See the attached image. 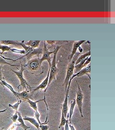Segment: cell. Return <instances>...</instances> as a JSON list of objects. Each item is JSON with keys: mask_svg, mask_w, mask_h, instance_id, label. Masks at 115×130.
<instances>
[{"mask_svg": "<svg viewBox=\"0 0 115 130\" xmlns=\"http://www.w3.org/2000/svg\"><path fill=\"white\" fill-rule=\"evenodd\" d=\"M79 50V51H80V53H82V52H83V49L82 48V47L81 46L79 47L78 48Z\"/></svg>", "mask_w": 115, "mask_h": 130, "instance_id": "cell-33", "label": "cell"}, {"mask_svg": "<svg viewBox=\"0 0 115 130\" xmlns=\"http://www.w3.org/2000/svg\"><path fill=\"white\" fill-rule=\"evenodd\" d=\"M17 114H18V118L17 119V120L20 123V124L19 125V126L22 127V128H23V129H24V130H27L28 129H29L30 127L25 124L24 121L23 120V118L22 117L21 113L18 111L17 112Z\"/></svg>", "mask_w": 115, "mask_h": 130, "instance_id": "cell-17", "label": "cell"}, {"mask_svg": "<svg viewBox=\"0 0 115 130\" xmlns=\"http://www.w3.org/2000/svg\"><path fill=\"white\" fill-rule=\"evenodd\" d=\"M90 73H91V64L90 63L86 67L83 68V69L81 70L79 72H77L75 74L73 75L71 79H73L76 77H79L83 76L84 75H86L88 76V77L90 79H91V78H90V75H89Z\"/></svg>", "mask_w": 115, "mask_h": 130, "instance_id": "cell-10", "label": "cell"}, {"mask_svg": "<svg viewBox=\"0 0 115 130\" xmlns=\"http://www.w3.org/2000/svg\"><path fill=\"white\" fill-rule=\"evenodd\" d=\"M64 130H69V121H68L64 126Z\"/></svg>", "mask_w": 115, "mask_h": 130, "instance_id": "cell-31", "label": "cell"}, {"mask_svg": "<svg viewBox=\"0 0 115 130\" xmlns=\"http://www.w3.org/2000/svg\"><path fill=\"white\" fill-rule=\"evenodd\" d=\"M0 65H9L11 67H20V65H12L4 59L3 58L0 56Z\"/></svg>", "mask_w": 115, "mask_h": 130, "instance_id": "cell-25", "label": "cell"}, {"mask_svg": "<svg viewBox=\"0 0 115 130\" xmlns=\"http://www.w3.org/2000/svg\"><path fill=\"white\" fill-rule=\"evenodd\" d=\"M90 55H91V52L89 50V51L88 52H87V53H85L84 54L82 55H81V56H79L78 57V58H77V60L76 61L75 65L78 64L80 62H81L82 61H83V60H84V59H85L86 57L90 56Z\"/></svg>", "mask_w": 115, "mask_h": 130, "instance_id": "cell-20", "label": "cell"}, {"mask_svg": "<svg viewBox=\"0 0 115 130\" xmlns=\"http://www.w3.org/2000/svg\"><path fill=\"white\" fill-rule=\"evenodd\" d=\"M22 102L21 100H17V102L15 103L14 105H12V104H9V107H11L13 108L15 112L18 111V109L19 106L20 105V104Z\"/></svg>", "mask_w": 115, "mask_h": 130, "instance_id": "cell-23", "label": "cell"}, {"mask_svg": "<svg viewBox=\"0 0 115 130\" xmlns=\"http://www.w3.org/2000/svg\"><path fill=\"white\" fill-rule=\"evenodd\" d=\"M35 116L36 117V119H37V122H38V123L39 124V125L40 124H41V122L40 121V113H39V112L38 111V110L37 111H35Z\"/></svg>", "mask_w": 115, "mask_h": 130, "instance_id": "cell-27", "label": "cell"}, {"mask_svg": "<svg viewBox=\"0 0 115 130\" xmlns=\"http://www.w3.org/2000/svg\"><path fill=\"white\" fill-rule=\"evenodd\" d=\"M16 94L19 100H22L24 101H26L28 99H32V96L33 95L31 94V93H29L28 91H24L22 92H16Z\"/></svg>", "mask_w": 115, "mask_h": 130, "instance_id": "cell-13", "label": "cell"}, {"mask_svg": "<svg viewBox=\"0 0 115 130\" xmlns=\"http://www.w3.org/2000/svg\"><path fill=\"white\" fill-rule=\"evenodd\" d=\"M85 42V41L82 40V41H78V42H74V45H73L72 51L71 52V54L68 56V59L69 61H71L72 60V59H73L74 56L77 53V51L79 47L81 46V45Z\"/></svg>", "mask_w": 115, "mask_h": 130, "instance_id": "cell-11", "label": "cell"}, {"mask_svg": "<svg viewBox=\"0 0 115 130\" xmlns=\"http://www.w3.org/2000/svg\"><path fill=\"white\" fill-rule=\"evenodd\" d=\"M11 47L5 45H0V50H2V53L0 54L1 55L4 54L5 52L9 51L11 50Z\"/></svg>", "mask_w": 115, "mask_h": 130, "instance_id": "cell-24", "label": "cell"}, {"mask_svg": "<svg viewBox=\"0 0 115 130\" xmlns=\"http://www.w3.org/2000/svg\"><path fill=\"white\" fill-rule=\"evenodd\" d=\"M54 51H49L48 49L46 44V41L44 42V47L43 48V53L41 58H40V60L42 62L46 60L49 63V65H51V55L53 54Z\"/></svg>", "mask_w": 115, "mask_h": 130, "instance_id": "cell-8", "label": "cell"}, {"mask_svg": "<svg viewBox=\"0 0 115 130\" xmlns=\"http://www.w3.org/2000/svg\"><path fill=\"white\" fill-rule=\"evenodd\" d=\"M80 54H81L80 53H76V54L74 56L72 60L69 63L68 66L67 67V71H66V77L65 78L64 83L63 84V85H65V91H66V90H67L70 79L72 77V76L74 75L73 74H74V66L75 64V62Z\"/></svg>", "mask_w": 115, "mask_h": 130, "instance_id": "cell-3", "label": "cell"}, {"mask_svg": "<svg viewBox=\"0 0 115 130\" xmlns=\"http://www.w3.org/2000/svg\"><path fill=\"white\" fill-rule=\"evenodd\" d=\"M2 84H3V85L4 86V87H6L7 88L9 89L14 94V95L16 97L17 99V100H18L19 99H18V98H17L16 94V92L14 90L13 87L11 85H10L9 84H8L7 83H6V82L5 81V80H3V81L2 82Z\"/></svg>", "mask_w": 115, "mask_h": 130, "instance_id": "cell-22", "label": "cell"}, {"mask_svg": "<svg viewBox=\"0 0 115 130\" xmlns=\"http://www.w3.org/2000/svg\"><path fill=\"white\" fill-rule=\"evenodd\" d=\"M69 121V113L67 119L66 118L64 117V114L61 111V121H60V125L59 126V128L60 129L61 127H64L66 122Z\"/></svg>", "mask_w": 115, "mask_h": 130, "instance_id": "cell-21", "label": "cell"}, {"mask_svg": "<svg viewBox=\"0 0 115 130\" xmlns=\"http://www.w3.org/2000/svg\"><path fill=\"white\" fill-rule=\"evenodd\" d=\"M77 86H78V90L76 93V99H75L76 100V104L77 105V107L78 108L79 110L81 116L83 118V112H82V107H83V94L82 93V91L81 89V88L79 86L78 83L77 81H76Z\"/></svg>", "mask_w": 115, "mask_h": 130, "instance_id": "cell-6", "label": "cell"}, {"mask_svg": "<svg viewBox=\"0 0 115 130\" xmlns=\"http://www.w3.org/2000/svg\"><path fill=\"white\" fill-rule=\"evenodd\" d=\"M17 112H15V114H14V115H13L12 117H11V120H12V121H13V122L14 123H15V122H16V121L17 120V119H18V118Z\"/></svg>", "mask_w": 115, "mask_h": 130, "instance_id": "cell-28", "label": "cell"}, {"mask_svg": "<svg viewBox=\"0 0 115 130\" xmlns=\"http://www.w3.org/2000/svg\"><path fill=\"white\" fill-rule=\"evenodd\" d=\"M20 64H21V68L18 71H15L14 70H11L14 72V73L16 75V76L17 77V78H18L19 80H20V84L17 87V88L19 91V87L20 86H22L23 88L26 90V91H28V89H27V87H29V88L31 89V87H30V86L28 84V82H27V80H26V79L24 78V70H25V69L24 67V65L21 63V62L20 61Z\"/></svg>", "mask_w": 115, "mask_h": 130, "instance_id": "cell-5", "label": "cell"}, {"mask_svg": "<svg viewBox=\"0 0 115 130\" xmlns=\"http://www.w3.org/2000/svg\"><path fill=\"white\" fill-rule=\"evenodd\" d=\"M62 45H60V46H57L56 47L55 50H54V52L53 53V59L51 61V70H50V75H49V83L48 86L47 87L45 91H44V102L46 105L47 108V112H49V108L48 106L47 105V103L46 102V93L47 90L48 88H49V87L50 86V85L51 84V83L52 82V80L56 79V76L58 72H59V69L56 66V57H57V55L58 51H59L60 48L61 47Z\"/></svg>", "mask_w": 115, "mask_h": 130, "instance_id": "cell-1", "label": "cell"}, {"mask_svg": "<svg viewBox=\"0 0 115 130\" xmlns=\"http://www.w3.org/2000/svg\"><path fill=\"white\" fill-rule=\"evenodd\" d=\"M44 101V99H40V100H37V101H33L32 100H31V99H28L27 100V101L29 104L30 107H32L35 111L37 110V103L39 102H41V101Z\"/></svg>", "mask_w": 115, "mask_h": 130, "instance_id": "cell-18", "label": "cell"}, {"mask_svg": "<svg viewBox=\"0 0 115 130\" xmlns=\"http://www.w3.org/2000/svg\"><path fill=\"white\" fill-rule=\"evenodd\" d=\"M7 110V109H5V110H2V111H0V113H3V112H5Z\"/></svg>", "mask_w": 115, "mask_h": 130, "instance_id": "cell-34", "label": "cell"}, {"mask_svg": "<svg viewBox=\"0 0 115 130\" xmlns=\"http://www.w3.org/2000/svg\"><path fill=\"white\" fill-rule=\"evenodd\" d=\"M51 65H49V71L48 72V75L46 77V78L42 82L41 84H40L38 86L36 87H34V88L32 92L31 93V94H33V93L36 92L37 91L40 90V89H45L47 88L48 84V83H49V75H50V70H51Z\"/></svg>", "mask_w": 115, "mask_h": 130, "instance_id": "cell-9", "label": "cell"}, {"mask_svg": "<svg viewBox=\"0 0 115 130\" xmlns=\"http://www.w3.org/2000/svg\"><path fill=\"white\" fill-rule=\"evenodd\" d=\"M20 46L22 47L24 50L26 52V54L24 56H21L20 58H18L15 61L20 60L24 57H26L27 61L30 60L31 58L33 56H37L38 58H39V55L42 54L43 49L41 48H33L31 47L28 46L24 44V41H22L20 42Z\"/></svg>", "mask_w": 115, "mask_h": 130, "instance_id": "cell-2", "label": "cell"}, {"mask_svg": "<svg viewBox=\"0 0 115 130\" xmlns=\"http://www.w3.org/2000/svg\"><path fill=\"white\" fill-rule=\"evenodd\" d=\"M1 42L2 44L5 45H13L15 46H20V42L14 41L12 40H4L1 41Z\"/></svg>", "mask_w": 115, "mask_h": 130, "instance_id": "cell-19", "label": "cell"}, {"mask_svg": "<svg viewBox=\"0 0 115 130\" xmlns=\"http://www.w3.org/2000/svg\"><path fill=\"white\" fill-rule=\"evenodd\" d=\"M11 51L14 53H16V54H24V55L26 54V52L24 50H18L17 49H11L10 50Z\"/></svg>", "mask_w": 115, "mask_h": 130, "instance_id": "cell-26", "label": "cell"}, {"mask_svg": "<svg viewBox=\"0 0 115 130\" xmlns=\"http://www.w3.org/2000/svg\"><path fill=\"white\" fill-rule=\"evenodd\" d=\"M41 41H29L28 42H27L26 43H24V44L28 46L31 47L33 48H37L39 47V43H40Z\"/></svg>", "mask_w": 115, "mask_h": 130, "instance_id": "cell-16", "label": "cell"}, {"mask_svg": "<svg viewBox=\"0 0 115 130\" xmlns=\"http://www.w3.org/2000/svg\"><path fill=\"white\" fill-rule=\"evenodd\" d=\"M60 129V130H64V127H61Z\"/></svg>", "mask_w": 115, "mask_h": 130, "instance_id": "cell-35", "label": "cell"}, {"mask_svg": "<svg viewBox=\"0 0 115 130\" xmlns=\"http://www.w3.org/2000/svg\"><path fill=\"white\" fill-rule=\"evenodd\" d=\"M39 130H40V129H39Z\"/></svg>", "mask_w": 115, "mask_h": 130, "instance_id": "cell-37", "label": "cell"}, {"mask_svg": "<svg viewBox=\"0 0 115 130\" xmlns=\"http://www.w3.org/2000/svg\"><path fill=\"white\" fill-rule=\"evenodd\" d=\"M4 80H5V78L3 77V75L2 70V66H0V84L2 86H3L4 87H5L3 85V84H2V82Z\"/></svg>", "mask_w": 115, "mask_h": 130, "instance_id": "cell-29", "label": "cell"}, {"mask_svg": "<svg viewBox=\"0 0 115 130\" xmlns=\"http://www.w3.org/2000/svg\"><path fill=\"white\" fill-rule=\"evenodd\" d=\"M4 130V128H3V129H0V130Z\"/></svg>", "mask_w": 115, "mask_h": 130, "instance_id": "cell-36", "label": "cell"}, {"mask_svg": "<svg viewBox=\"0 0 115 130\" xmlns=\"http://www.w3.org/2000/svg\"><path fill=\"white\" fill-rule=\"evenodd\" d=\"M46 42H47L49 44H51V45H53L54 44V43H55L57 41H47Z\"/></svg>", "mask_w": 115, "mask_h": 130, "instance_id": "cell-32", "label": "cell"}, {"mask_svg": "<svg viewBox=\"0 0 115 130\" xmlns=\"http://www.w3.org/2000/svg\"><path fill=\"white\" fill-rule=\"evenodd\" d=\"M76 105V100L75 99H73L72 102L71 103L70 105V111L69 113V124H72L71 119L72 116L73 115L74 113V109L75 108V106Z\"/></svg>", "mask_w": 115, "mask_h": 130, "instance_id": "cell-14", "label": "cell"}, {"mask_svg": "<svg viewBox=\"0 0 115 130\" xmlns=\"http://www.w3.org/2000/svg\"><path fill=\"white\" fill-rule=\"evenodd\" d=\"M90 62H91V57L89 56L86 57L84 60L82 61L81 62H80L78 64L75 65L74 69H76V73L78 72L83 68L85 67L86 66L89 64L90 63Z\"/></svg>", "mask_w": 115, "mask_h": 130, "instance_id": "cell-12", "label": "cell"}, {"mask_svg": "<svg viewBox=\"0 0 115 130\" xmlns=\"http://www.w3.org/2000/svg\"><path fill=\"white\" fill-rule=\"evenodd\" d=\"M72 80V79H71L70 81H69L68 86L67 90L66 91L64 101L63 103V104L62 105V107H61V111L63 113L64 117L66 118L67 116V114H68V110H69V108H68V98H69L70 88V85H71Z\"/></svg>", "mask_w": 115, "mask_h": 130, "instance_id": "cell-7", "label": "cell"}, {"mask_svg": "<svg viewBox=\"0 0 115 130\" xmlns=\"http://www.w3.org/2000/svg\"><path fill=\"white\" fill-rule=\"evenodd\" d=\"M42 63L40 58L37 57L28 61L25 65H24V67L25 70L27 69L31 72L39 71L42 69Z\"/></svg>", "mask_w": 115, "mask_h": 130, "instance_id": "cell-4", "label": "cell"}, {"mask_svg": "<svg viewBox=\"0 0 115 130\" xmlns=\"http://www.w3.org/2000/svg\"><path fill=\"white\" fill-rule=\"evenodd\" d=\"M23 119L24 121H28L31 124H32L33 125L35 126L37 128V130H39V124L35 118L29 117H25V118H23Z\"/></svg>", "mask_w": 115, "mask_h": 130, "instance_id": "cell-15", "label": "cell"}, {"mask_svg": "<svg viewBox=\"0 0 115 130\" xmlns=\"http://www.w3.org/2000/svg\"><path fill=\"white\" fill-rule=\"evenodd\" d=\"M39 129L40 130H48L49 129V126L47 124H43L41 123L39 125Z\"/></svg>", "mask_w": 115, "mask_h": 130, "instance_id": "cell-30", "label": "cell"}]
</instances>
